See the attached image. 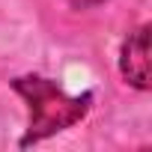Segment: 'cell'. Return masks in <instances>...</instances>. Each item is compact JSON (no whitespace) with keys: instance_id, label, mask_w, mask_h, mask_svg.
Wrapping results in <instances>:
<instances>
[{"instance_id":"cell-1","label":"cell","mask_w":152,"mask_h":152,"mask_svg":"<svg viewBox=\"0 0 152 152\" xmlns=\"http://www.w3.org/2000/svg\"><path fill=\"white\" fill-rule=\"evenodd\" d=\"M12 90L18 96H24V102L30 104V128L21 137V146L39 143L69 125H75L78 119L87 116L90 104H93V93L84 96H69L66 90H60L54 81L42 78V75H24V78L12 81Z\"/></svg>"},{"instance_id":"cell-3","label":"cell","mask_w":152,"mask_h":152,"mask_svg":"<svg viewBox=\"0 0 152 152\" xmlns=\"http://www.w3.org/2000/svg\"><path fill=\"white\" fill-rule=\"evenodd\" d=\"M69 3H72L75 9H90V6H99V3H104V0H69Z\"/></svg>"},{"instance_id":"cell-2","label":"cell","mask_w":152,"mask_h":152,"mask_svg":"<svg viewBox=\"0 0 152 152\" xmlns=\"http://www.w3.org/2000/svg\"><path fill=\"white\" fill-rule=\"evenodd\" d=\"M119 72L122 78L137 87V90H149L152 87V72H149V24L137 27L125 45H122V57H119Z\"/></svg>"}]
</instances>
